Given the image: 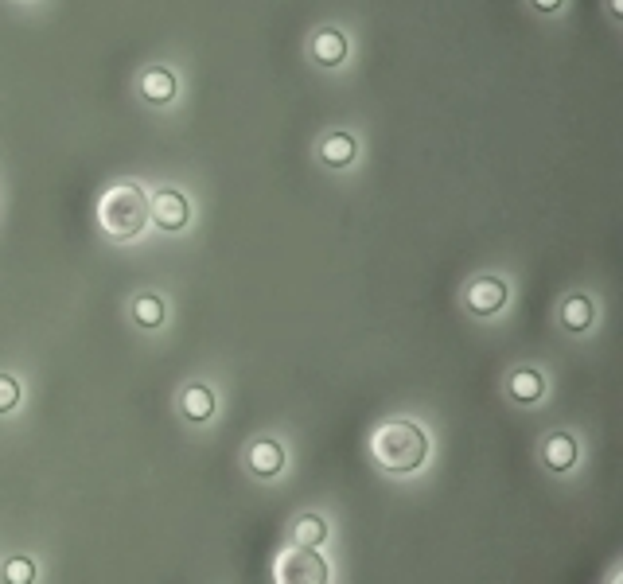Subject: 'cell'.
<instances>
[{"label":"cell","instance_id":"cell-1","mask_svg":"<svg viewBox=\"0 0 623 584\" xmlns=\"http://www.w3.org/2000/svg\"><path fill=\"white\" fill-rule=\"evenodd\" d=\"M370 456H374V464L382 472H394V475L417 472L425 464V456H429V437L421 433V425L394 417V421L374 425V433H370Z\"/></svg>","mask_w":623,"mask_h":584},{"label":"cell","instance_id":"cell-2","mask_svg":"<svg viewBox=\"0 0 623 584\" xmlns=\"http://www.w3.org/2000/svg\"><path fill=\"white\" fill-rule=\"evenodd\" d=\"M98 226L113 242H133L148 226V195L133 180L113 183L98 199Z\"/></svg>","mask_w":623,"mask_h":584},{"label":"cell","instance_id":"cell-3","mask_svg":"<svg viewBox=\"0 0 623 584\" xmlns=\"http://www.w3.org/2000/svg\"><path fill=\"white\" fill-rule=\"evenodd\" d=\"M273 584H328V561L316 546H285L273 557Z\"/></svg>","mask_w":623,"mask_h":584},{"label":"cell","instance_id":"cell-4","mask_svg":"<svg viewBox=\"0 0 623 584\" xmlns=\"http://www.w3.org/2000/svg\"><path fill=\"white\" fill-rule=\"evenodd\" d=\"M507 281H499V277H479V281H472L468 285V292H464V304H468V312L472 316H495L503 304H507Z\"/></svg>","mask_w":623,"mask_h":584},{"label":"cell","instance_id":"cell-5","mask_svg":"<svg viewBox=\"0 0 623 584\" xmlns=\"http://www.w3.org/2000/svg\"><path fill=\"white\" fill-rule=\"evenodd\" d=\"M148 219L156 222L160 230H184L187 219H191V203L180 191H156L148 199Z\"/></svg>","mask_w":623,"mask_h":584},{"label":"cell","instance_id":"cell-6","mask_svg":"<svg viewBox=\"0 0 623 584\" xmlns=\"http://www.w3.org/2000/svg\"><path fill=\"white\" fill-rule=\"evenodd\" d=\"M507 394H511L518 405L542 402V394H546V378H542L534 366H522V370H514L511 378H507Z\"/></svg>","mask_w":623,"mask_h":584},{"label":"cell","instance_id":"cell-7","mask_svg":"<svg viewBox=\"0 0 623 584\" xmlns=\"http://www.w3.org/2000/svg\"><path fill=\"white\" fill-rule=\"evenodd\" d=\"M542 460H546L550 472H569L577 464V440L569 433H550L542 440Z\"/></svg>","mask_w":623,"mask_h":584},{"label":"cell","instance_id":"cell-8","mask_svg":"<svg viewBox=\"0 0 623 584\" xmlns=\"http://www.w3.org/2000/svg\"><path fill=\"white\" fill-rule=\"evenodd\" d=\"M180 413H184L191 425H203L215 417V390L211 386H187L184 398H180Z\"/></svg>","mask_w":623,"mask_h":584},{"label":"cell","instance_id":"cell-9","mask_svg":"<svg viewBox=\"0 0 623 584\" xmlns=\"http://www.w3.org/2000/svg\"><path fill=\"white\" fill-rule=\"evenodd\" d=\"M141 94H145L148 102H156V106H168L176 98V74L168 71V67H148L141 74Z\"/></svg>","mask_w":623,"mask_h":584},{"label":"cell","instance_id":"cell-10","mask_svg":"<svg viewBox=\"0 0 623 584\" xmlns=\"http://www.w3.org/2000/svg\"><path fill=\"white\" fill-rule=\"evenodd\" d=\"M281 468H285V448L277 440H257L254 448H250V472L254 475L269 479V475H277Z\"/></svg>","mask_w":623,"mask_h":584},{"label":"cell","instance_id":"cell-11","mask_svg":"<svg viewBox=\"0 0 623 584\" xmlns=\"http://www.w3.org/2000/svg\"><path fill=\"white\" fill-rule=\"evenodd\" d=\"M347 51H351V43L343 32H320V36L312 39V59L320 63V67H339L343 59H347Z\"/></svg>","mask_w":623,"mask_h":584},{"label":"cell","instance_id":"cell-12","mask_svg":"<svg viewBox=\"0 0 623 584\" xmlns=\"http://www.w3.org/2000/svg\"><path fill=\"white\" fill-rule=\"evenodd\" d=\"M320 160L331 164V168H347L355 160V137L351 133H328L320 141Z\"/></svg>","mask_w":623,"mask_h":584},{"label":"cell","instance_id":"cell-13","mask_svg":"<svg viewBox=\"0 0 623 584\" xmlns=\"http://www.w3.org/2000/svg\"><path fill=\"white\" fill-rule=\"evenodd\" d=\"M592 320H596V308H592L588 296H569L561 304V324H565V331H588Z\"/></svg>","mask_w":623,"mask_h":584},{"label":"cell","instance_id":"cell-14","mask_svg":"<svg viewBox=\"0 0 623 584\" xmlns=\"http://www.w3.org/2000/svg\"><path fill=\"white\" fill-rule=\"evenodd\" d=\"M328 538V522L320 518V514H300L293 522V542L296 546H316Z\"/></svg>","mask_w":623,"mask_h":584},{"label":"cell","instance_id":"cell-15","mask_svg":"<svg viewBox=\"0 0 623 584\" xmlns=\"http://www.w3.org/2000/svg\"><path fill=\"white\" fill-rule=\"evenodd\" d=\"M133 320L145 331H156L164 324V300L160 296H137L133 300Z\"/></svg>","mask_w":623,"mask_h":584},{"label":"cell","instance_id":"cell-16","mask_svg":"<svg viewBox=\"0 0 623 584\" xmlns=\"http://www.w3.org/2000/svg\"><path fill=\"white\" fill-rule=\"evenodd\" d=\"M4 581L36 584V561H32V557H8V561H4Z\"/></svg>","mask_w":623,"mask_h":584},{"label":"cell","instance_id":"cell-17","mask_svg":"<svg viewBox=\"0 0 623 584\" xmlns=\"http://www.w3.org/2000/svg\"><path fill=\"white\" fill-rule=\"evenodd\" d=\"M20 405V382L12 374H0V413H12Z\"/></svg>","mask_w":623,"mask_h":584},{"label":"cell","instance_id":"cell-18","mask_svg":"<svg viewBox=\"0 0 623 584\" xmlns=\"http://www.w3.org/2000/svg\"><path fill=\"white\" fill-rule=\"evenodd\" d=\"M530 4H534L538 12H557V8H561V0H530Z\"/></svg>","mask_w":623,"mask_h":584},{"label":"cell","instance_id":"cell-19","mask_svg":"<svg viewBox=\"0 0 623 584\" xmlns=\"http://www.w3.org/2000/svg\"><path fill=\"white\" fill-rule=\"evenodd\" d=\"M608 12H612V20H620L623 12H620V0H608Z\"/></svg>","mask_w":623,"mask_h":584}]
</instances>
